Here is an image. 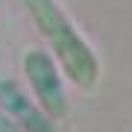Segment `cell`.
Segmentation results:
<instances>
[{
  "mask_svg": "<svg viewBox=\"0 0 132 132\" xmlns=\"http://www.w3.org/2000/svg\"><path fill=\"white\" fill-rule=\"evenodd\" d=\"M24 73L29 79V88H32L38 106L53 120L65 118L68 97H65V85H62V73L56 68V59L44 50H27L24 53Z\"/></svg>",
  "mask_w": 132,
  "mask_h": 132,
  "instance_id": "obj_2",
  "label": "cell"
},
{
  "mask_svg": "<svg viewBox=\"0 0 132 132\" xmlns=\"http://www.w3.org/2000/svg\"><path fill=\"white\" fill-rule=\"evenodd\" d=\"M24 6L32 15L38 32L53 47V56L59 59L62 71L79 88H91L100 76V62L94 56V50L88 47V41L76 32V27L71 24L65 9L56 0H24Z\"/></svg>",
  "mask_w": 132,
  "mask_h": 132,
  "instance_id": "obj_1",
  "label": "cell"
},
{
  "mask_svg": "<svg viewBox=\"0 0 132 132\" xmlns=\"http://www.w3.org/2000/svg\"><path fill=\"white\" fill-rule=\"evenodd\" d=\"M0 112L21 123L27 132H56L53 118L27 94L15 79H0Z\"/></svg>",
  "mask_w": 132,
  "mask_h": 132,
  "instance_id": "obj_3",
  "label": "cell"
},
{
  "mask_svg": "<svg viewBox=\"0 0 132 132\" xmlns=\"http://www.w3.org/2000/svg\"><path fill=\"white\" fill-rule=\"evenodd\" d=\"M0 132H15V120L3 112H0Z\"/></svg>",
  "mask_w": 132,
  "mask_h": 132,
  "instance_id": "obj_4",
  "label": "cell"
}]
</instances>
